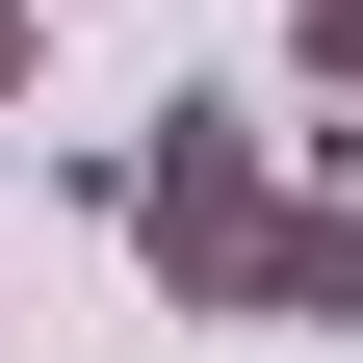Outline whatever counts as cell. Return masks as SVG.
<instances>
[{
    "label": "cell",
    "instance_id": "cell-1",
    "mask_svg": "<svg viewBox=\"0 0 363 363\" xmlns=\"http://www.w3.org/2000/svg\"><path fill=\"white\" fill-rule=\"evenodd\" d=\"M130 259H156L182 311H259V259H286V156H259V104H156V130H130Z\"/></svg>",
    "mask_w": 363,
    "mask_h": 363
},
{
    "label": "cell",
    "instance_id": "cell-2",
    "mask_svg": "<svg viewBox=\"0 0 363 363\" xmlns=\"http://www.w3.org/2000/svg\"><path fill=\"white\" fill-rule=\"evenodd\" d=\"M286 337H363V182H286V259H259Z\"/></svg>",
    "mask_w": 363,
    "mask_h": 363
},
{
    "label": "cell",
    "instance_id": "cell-3",
    "mask_svg": "<svg viewBox=\"0 0 363 363\" xmlns=\"http://www.w3.org/2000/svg\"><path fill=\"white\" fill-rule=\"evenodd\" d=\"M286 52H311V104H363V0H286Z\"/></svg>",
    "mask_w": 363,
    "mask_h": 363
},
{
    "label": "cell",
    "instance_id": "cell-4",
    "mask_svg": "<svg viewBox=\"0 0 363 363\" xmlns=\"http://www.w3.org/2000/svg\"><path fill=\"white\" fill-rule=\"evenodd\" d=\"M26 52H52V26H26V0H0V104H26Z\"/></svg>",
    "mask_w": 363,
    "mask_h": 363
},
{
    "label": "cell",
    "instance_id": "cell-5",
    "mask_svg": "<svg viewBox=\"0 0 363 363\" xmlns=\"http://www.w3.org/2000/svg\"><path fill=\"white\" fill-rule=\"evenodd\" d=\"M26 26H52V0H26Z\"/></svg>",
    "mask_w": 363,
    "mask_h": 363
}]
</instances>
